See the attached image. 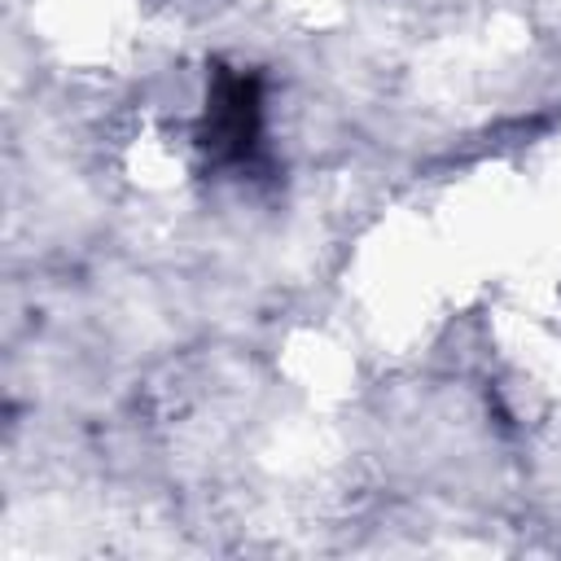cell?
Here are the masks:
<instances>
[{
  "label": "cell",
  "instance_id": "6da1fadb",
  "mask_svg": "<svg viewBox=\"0 0 561 561\" xmlns=\"http://www.w3.org/2000/svg\"><path fill=\"white\" fill-rule=\"evenodd\" d=\"M263 136V88L259 75L215 66L210 88H206V114L197 145L215 162H245L259 149Z\"/></svg>",
  "mask_w": 561,
  "mask_h": 561
}]
</instances>
